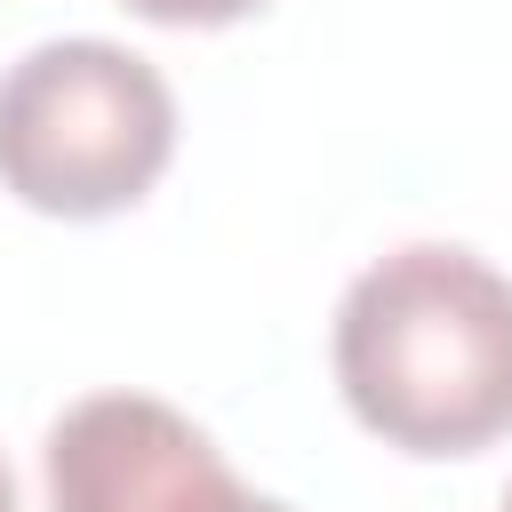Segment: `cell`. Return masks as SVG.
<instances>
[{
	"mask_svg": "<svg viewBox=\"0 0 512 512\" xmlns=\"http://www.w3.org/2000/svg\"><path fill=\"white\" fill-rule=\"evenodd\" d=\"M328 360L384 448L480 456L512 432V272L456 240H408L344 288Z\"/></svg>",
	"mask_w": 512,
	"mask_h": 512,
	"instance_id": "1",
	"label": "cell"
},
{
	"mask_svg": "<svg viewBox=\"0 0 512 512\" xmlns=\"http://www.w3.org/2000/svg\"><path fill=\"white\" fill-rule=\"evenodd\" d=\"M176 152L168 80L120 40H40L0 72V184L64 224L136 208Z\"/></svg>",
	"mask_w": 512,
	"mask_h": 512,
	"instance_id": "2",
	"label": "cell"
},
{
	"mask_svg": "<svg viewBox=\"0 0 512 512\" xmlns=\"http://www.w3.org/2000/svg\"><path fill=\"white\" fill-rule=\"evenodd\" d=\"M48 512H288L152 392H88L48 424Z\"/></svg>",
	"mask_w": 512,
	"mask_h": 512,
	"instance_id": "3",
	"label": "cell"
},
{
	"mask_svg": "<svg viewBox=\"0 0 512 512\" xmlns=\"http://www.w3.org/2000/svg\"><path fill=\"white\" fill-rule=\"evenodd\" d=\"M112 8H128L144 24H168V32H216V24H240L272 0H112Z\"/></svg>",
	"mask_w": 512,
	"mask_h": 512,
	"instance_id": "4",
	"label": "cell"
},
{
	"mask_svg": "<svg viewBox=\"0 0 512 512\" xmlns=\"http://www.w3.org/2000/svg\"><path fill=\"white\" fill-rule=\"evenodd\" d=\"M0 512H16V472H8V456H0Z\"/></svg>",
	"mask_w": 512,
	"mask_h": 512,
	"instance_id": "5",
	"label": "cell"
},
{
	"mask_svg": "<svg viewBox=\"0 0 512 512\" xmlns=\"http://www.w3.org/2000/svg\"><path fill=\"white\" fill-rule=\"evenodd\" d=\"M496 512H512V488H504V504H496Z\"/></svg>",
	"mask_w": 512,
	"mask_h": 512,
	"instance_id": "6",
	"label": "cell"
}]
</instances>
